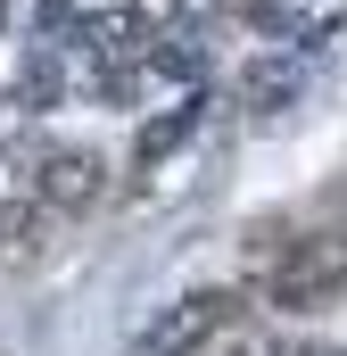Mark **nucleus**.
<instances>
[{
	"label": "nucleus",
	"mask_w": 347,
	"mask_h": 356,
	"mask_svg": "<svg viewBox=\"0 0 347 356\" xmlns=\"http://www.w3.org/2000/svg\"><path fill=\"white\" fill-rule=\"evenodd\" d=\"M232 315H240V298H232V290H190V298H174L166 315L141 332V356H198L223 323H232Z\"/></svg>",
	"instance_id": "obj_1"
},
{
	"label": "nucleus",
	"mask_w": 347,
	"mask_h": 356,
	"mask_svg": "<svg viewBox=\"0 0 347 356\" xmlns=\"http://www.w3.org/2000/svg\"><path fill=\"white\" fill-rule=\"evenodd\" d=\"M42 199H50V207H91V199H99V158H91V149H58V158L42 166Z\"/></svg>",
	"instance_id": "obj_2"
},
{
	"label": "nucleus",
	"mask_w": 347,
	"mask_h": 356,
	"mask_svg": "<svg viewBox=\"0 0 347 356\" xmlns=\"http://www.w3.org/2000/svg\"><path fill=\"white\" fill-rule=\"evenodd\" d=\"M339 273H347L339 257H314V249H298L289 266H273V298H281V307H314V298H323Z\"/></svg>",
	"instance_id": "obj_3"
},
{
	"label": "nucleus",
	"mask_w": 347,
	"mask_h": 356,
	"mask_svg": "<svg viewBox=\"0 0 347 356\" xmlns=\"http://www.w3.org/2000/svg\"><path fill=\"white\" fill-rule=\"evenodd\" d=\"M289 99H298V67H289V58H257V67L240 75V108H248V116H281Z\"/></svg>",
	"instance_id": "obj_4"
},
{
	"label": "nucleus",
	"mask_w": 347,
	"mask_h": 356,
	"mask_svg": "<svg viewBox=\"0 0 347 356\" xmlns=\"http://www.w3.org/2000/svg\"><path fill=\"white\" fill-rule=\"evenodd\" d=\"M149 75H166V83H198V75H207V50H198V42H166V33H158V42H149Z\"/></svg>",
	"instance_id": "obj_5"
},
{
	"label": "nucleus",
	"mask_w": 347,
	"mask_h": 356,
	"mask_svg": "<svg viewBox=\"0 0 347 356\" xmlns=\"http://www.w3.org/2000/svg\"><path fill=\"white\" fill-rule=\"evenodd\" d=\"M25 91H33V99H58V67H50V58H33V67H25Z\"/></svg>",
	"instance_id": "obj_6"
},
{
	"label": "nucleus",
	"mask_w": 347,
	"mask_h": 356,
	"mask_svg": "<svg viewBox=\"0 0 347 356\" xmlns=\"http://www.w3.org/2000/svg\"><path fill=\"white\" fill-rule=\"evenodd\" d=\"M182 8H207V0H182Z\"/></svg>",
	"instance_id": "obj_7"
}]
</instances>
